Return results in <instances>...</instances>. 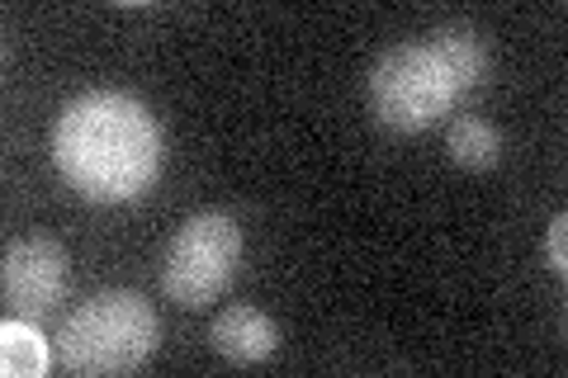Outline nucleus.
I'll return each instance as SVG.
<instances>
[{
    "label": "nucleus",
    "instance_id": "6",
    "mask_svg": "<svg viewBox=\"0 0 568 378\" xmlns=\"http://www.w3.org/2000/svg\"><path fill=\"white\" fill-rule=\"evenodd\" d=\"M209 336H213V350L223 359H233V365H265L280 350V327L261 308H246V303L223 308L213 317Z\"/></svg>",
    "mask_w": 568,
    "mask_h": 378
},
{
    "label": "nucleus",
    "instance_id": "10",
    "mask_svg": "<svg viewBox=\"0 0 568 378\" xmlns=\"http://www.w3.org/2000/svg\"><path fill=\"white\" fill-rule=\"evenodd\" d=\"M545 265L555 269V275H564V269H568V218H564V213L545 232Z\"/></svg>",
    "mask_w": 568,
    "mask_h": 378
},
{
    "label": "nucleus",
    "instance_id": "9",
    "mask_svg": "<svg viewBox=\"0 0 568 378\" xmlns=\"http://www.w3.org/2000/svg\"><path fill=\"white\" fill-rule=\"evenodd\" d=\"M43 365H48V340L33 331L29 317H10L0 327V369L10 378H33L43 374Z\"/></svg>",
    "mask_w": 568,
    "mask_h": 378
},
{
    "label": "nucleus",
    "instance_id": "4",
    "mask_svg": "<svg viewBox=\"0 0 568 378\" xmlns=\"http://www.w3.org/2000/svg\"><path fill=\"white\" fill-rule=\"evenodd\" d=\"M242 260V227L233 213L209 208L181 223L162 260V289L175 308H209L237 275Z\"/></svg>",
    "mask_w": 568,
    "mask_h": 378
},
{
    "label": "nucleus",
    "instance_id": "7",
    "mask_svg": "<svg viewBox=\"0 0 568 378\" xmlns=\"http://www.w3.org/2000/svg\"><path fill=\"white\" fill-rule=\"evenodd\" d=\"M426 48L440 58V67L450 71V81L459 85V95H469V90L484 85L488 76V43L484 33L469 29V24H440L426 33Z\"/></svg>",
    "mask_w": 568,
    "mask_h": 378
},
{
    "label": "nucleus",
    "instance_id": "5",
    "mask_svg": "<svg viewBox=\"0 0 568 378\" xmlns=\"http://www.w3.org/2000/svg\"><path fill=\"white\" fill-rule=\"evenodd\" d=\"M67 294V251L52 237H24L6 251V298L14 317L39 321Z\"/></svg>",
    "mask_w": 568,
    "mask_h": 378
},
{
    "label": "nucleus",
    "instance_id": "8",
    "mask_svg": "<svg viewBox=\"0 0 568 378\" xmlns=\"http://www.w3.org/2000/svg\"><path fill=\"white\" fill-rule=\"evenodd\" d=\"M446 152L465 171H493L503 161V133H497V123L478 114H459L446 129Z\"/></svg>",
    "mask_w": 568,
    "mask_h": 378
},
{
    "label": "nucleus",
    "instance_id": "2",
    "mask_svg": "<svg viewBox=\"0 0 568 378\" xmlns=\"http://www.w3.org/2000/svg\"><path fill=\"white\" fill-rule=\"evenodd\" d=\"M162 340L152 303L133 289H110L81 303L58 331V365L67 374H133Z\"/></svg>",
    "mask_w": 568,
    "mask_h": 378
},
{
    "label": "nucleus",
    "instance_id": "1",
    "mask_svg": "<svg viewBox=\"0 0 568 378\" xmlns=\"http://www.w3.org/2000/svg\"><path fill=\"white\" fill-rule=\"evenodd\" d=\"M52 161L85 200L123 204L138 200L162 171V129L142 100L123 90H95L58 114Z\"/></svg>",
    "mask_w": 568,
    "mask_h": 378
},
{
    "label": "nucleus",
    "instance_id": "3",
    "mask_svg": "<svg viewBox=\"0 0 568 378\" xmlns=\"http://www.w3.org/2000/svg\"><path fill=\"white\" fill-rule=\"evenodd\" d=\"M369 114L388 133H426L455 110L459 85L450 81V71L440 67V58L422 43H398L369 67L365 81Z\"/></svg>",
    "mask_w": 568,
    "mask_h": 378
}]
</instances>
